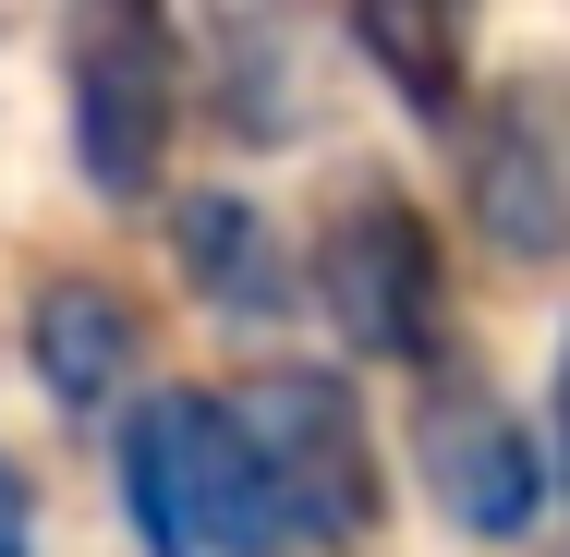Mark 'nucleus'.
<instances>
[{
  "mask_svg": "<svg viewBox=\"0 0 570 557\" xmlns=\"http://www.w3.org/2000/svg\"><path fill=\"white\" fill-rule=\"evenodd\" d=\"M110 485L146 557H255L279 546L255 437L230 412V388H146L110 437Z\"/></svg>",
  "mask_w": 570,
  "mask_h": 557,
  "instance_id": "obj_1",
  "label": "nucleus"
},
{
  "mask_svg": "<svg viewBox=\"0 0 570 557\" xmlns=\"http://www.w3.org/2000/svg\"><path fill=\"white\" fill-rule=\"evenodd\" d=\"M61 121L98 207H158L183 133V12L170 0H61Z\"/></svg>",
  "mask_w": 570,
  "mask_h": 557,
  "instance_id": "obj_2",
  "label": "nucleus"
},
{
  "mask_svg": "<svg viewBox=\"0 0 570 557\" xmlns=\"http://www.w3.org/2000/svg\"><path fill=\"white\" fill-rule=\"evenodd\" d=\"M243 437H255V473H267V509L279 534L316 557L364 546L389 521V460H376V412L352 388V364H255L230 388Z\"/></svg>",
  "mask_w": 570,
  "mask_h": 557,
  "instance_id": "obj_3",
  "label": "nucleus"
},
{
  "mask_svg": "<svg viewBox=\"0 0 570 557\" xmlns=\"http://www.w3.org/2000/svg\"><path fill=\"white\" fill-rule=\"evenodd\" d=\"M304 304L341 328L352 364H450V242L438 219L401 195V182H352L316 219V255H304Z\"/></svg>",
  "mask_w": 570,
  "mask_h": 557,
  "instance_id": "obj_4",
  "label": "nucleus"
},
{
  "mask_svg": "<svg viewBox=\"0 0 570 557\" xmlns=\"http://www.w3.org/2000/svg\"><path fill=\"white\" fill-rule=\"evenodd\" d=\"M413 460H425V497H438V521L473 534V546H522L534 521H547V437L473 376V364H425L413 376Z\"/></svg>",
  "mask_w": 570,
  "mask_h": 557,
  "instance_id": "obj_5",
  "label": "nucleus"
},
{
  "mask_svg": "<svg viewBox=\"0 0 570 557\" xmlns=\"http://www.w3.org/2000/svg\"><path fill=\"white\" fill-rule=\"evenodd\" d=\"M450 146H461V219H473V242L510 255V267H559L570 255V133L547 110V86L534 73L485 86Z\"/></svg>",
  "mask_w": 570,
  "mask_h": 557,
  "instance_id": "obj_6",
  "label": "nucleus"
},
{
  "mask_svg": "<svg viewBox=\"0 0 570 557\" xmlns=\"http://www.w3.org/2000/svg\"><path fill=\"white\" fill-rule=\"evenodd\" d=\"M24 376L61 425H98V412H134L146 400V304L121 279H86V267H49L24 291Z\"/></svg>",
  "mask_w": 570,
  "mask_h": 557,
  "instance_id": "obj_7",
  "label": "nucleus"
},
{
  "mask_svg": "<svg viewBox=\"0 0 570 557\" xmlns=\"http://www.w3.org/2000/svg\"><path fill=\"white\" fill-rule=\"evenodd\" d=\"M170 267H183V291L219 328H292V304H304V267H292L279 219L255 195H230V182H207V195L170 207Z\"/></svg>",
  "mask_w": 570,
  "mask_h": 557,
  "instance_id": "obj_8",
  "label": "nucleus"
},
{
  "mask_svg": "<svg viewBox=\"0 0 570 557\" xmlns=\"http://www.w3.org/2000/svg\"><path fill=\"white\" fill-rule=\"evenodd\" d=\"M207 110L230 146L304 133V0H207Z\"/></svg>",
  "mask_w": 570,
  "mask_h": 557,
  "instance_id": "obj_9",
  "label": "nucleus"
},
{
  "mask_svg": "<svg viewBox=\"0 0 570 557\" xmlns=\"http://www.w3.org/2000/svg\"><path fill=\"white\" fill-rule=\"evenodd\" d=\"M341 37L425 133H461V110H473V0H341Z\"/></svg>",
  "mask_w": 570,
  "mask_h": 557,
  "instance_id": "obj_10",
  "label": "nucleus"
},
{
  "mask_svg": "<svg viewBox=\"0 0 570 557\" xmlns=\"http://www.w3.org/2000/svg\"><path fill=\"white\" fill-rule=\"evenodd\" d=\"M0 557H37V485L12 473V448H0Z\"/></svg>",
  "mask_w": 570,
  "mask_h": 557,
  "instance_id": "obj_11",
  "label": "nucleus"
},
{
  "mask_svg": "<svg viewBox=\"0 0 570 557\" xmlns=\"http://www.w3.org/2000/svg\"><path fill=\"white\" fill-rule=\"evenodd\" d=\"M547 473H559V509H570V328H559V376H547Z\"/></svg>",
  "mask_w": 570,
  "mask_h": 557,
  "instance_id": "obj_12",
  "label": "nucleus"
}]
</instances>
